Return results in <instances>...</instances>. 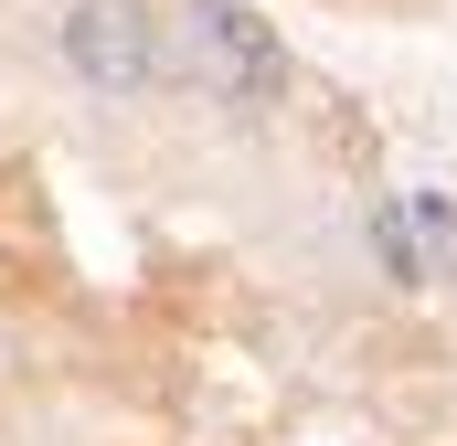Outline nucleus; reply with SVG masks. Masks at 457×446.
I'll use <instances>...</instances> for the list:
<instances>
[{"instance_id": "nucleus-3", "label": "nucleus", "mask_w": 457, "mask_h": 446, "mask_svg": "<svg viewBox=\"0 0 457 446\" xmlns=\"http://www.w3.org/2000/svg\"><path fill=\"white\" fill-rule=\"evenodd\" d=\"M372 244H383V266H394L404 287H436V277H457V213L436 202V192L383 202V213H372Z\"/></svg>"}, {"instance_id": "nucleus-2", "label": "nucleus", "mask_w": 457, "mask_h": 446, "mask_svg": "<svg viewBox=\"0 0 457 446\" xmlns=\"http://www.w3.org/2000/svg\"><path fill=\"white\" fill-rule=\"evenodd\" d=\"M64 64H75L86 86H107V96H138V86L160 75V32H149L138 0H86V11L64 21Z\"/></svg>"}, {"instance_id": "nucleus-1", "label": "nucleus", "mask_w": 457, "mask_h": 446, "mask_svg": "<svg viewBox=\"0 0 457 446\" xmlns=\"http://www.w3.org/2000/svg\"><path fill=\"white\" fill-rule=\"evenodd\" d=\"M192 75H203L224 107H266V96L287 86V54H277V32H266L245 0H203V11H192Z\"/></svg>"}]
</instances>
